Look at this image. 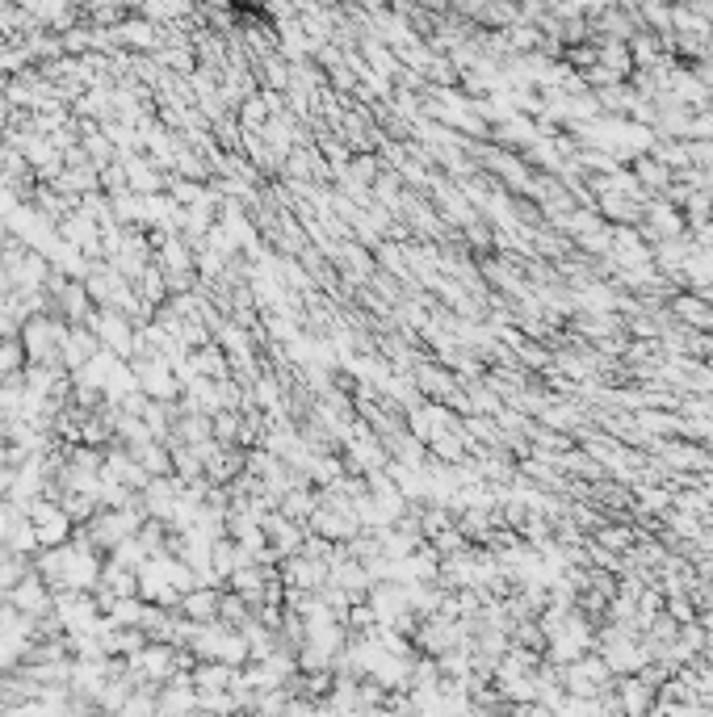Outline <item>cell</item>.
<instances>
[{
  "instance_id": "obj_1",
  "label": "cell",
  "mask_w": 713,
  "mask_h": 717,
  "mask_svg": "<svg viewBox=\"0 0 713 717\" xmlns=\"http://www.w3.org/2000/svg\"><path fill=\"white\" fill-rule=\"evenodd\" d=\"M604 671H609L604 663H579L571 676H567V684H571L575 692H583V697H592V692L604 684Z\"/></svg>"
}]
</instances>
